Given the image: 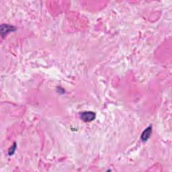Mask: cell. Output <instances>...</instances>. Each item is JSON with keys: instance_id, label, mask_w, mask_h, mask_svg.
<instances>
[{"instance_id": "obj_3", "label": "cell", "mask_w": 172, "mask_h": 172, "mask_svg": "<svg viewBox=\"0 0 172 172\" xmlns=\"http://www.w3.org/2000/svg\"><path fill=\"white\" fill-rule=\"evenodd\" d=\"M151 133H152V127H151V126H150L147 127L143 132H142L141 137V140L144 142L147 141L149 138V137H151Z\"/></svg>"}, {"instance_id": "obj_4", "label": "cell", "mask_w": 172, "mask_h": 172, "mask_svg": "<svg viewBox=\"0 0 172 172\" xmlns=\"http://www.w3.org/2000/svg\"><path fill=\"white\" fill-rule=\"evenodd\" d=\"M16 144L14 143L13 147L11 148L10 149V151H9V155H12L14 154V151H15V150H16Z\"/></svg>"}, {"instance_id": "obj_2", "label": "cell", "mask_w": 172, "mask_h": 172, "mask_svg": "<svg viewBox=\"0 0 172 172\" xmlns=\"http://www.w3.org/2000/svg\"><path fill=\"white\" fill-rule=\"evenodd\" d=\"M14 30H16L15 28L12 26L8 24H2L1 27H0V32H1L2 37H3L6 34H8L9 32H13Z\"/></svg>"}, {"instance_id": "obj_1", "label": "cell", "mask_w": 172, "mask_h": 172, "mask_svg": "<svg viewBox=\"0 0 172 172\" xmlns=\"http://www.w3.org/2000/svg\"><path fill=\"white\" fill-rule=\"evenodd\" d=\"M80 116L83 121L91 122L96 118V114L93 112H84L82 113Z\"/></svg>"}]
</instances>
